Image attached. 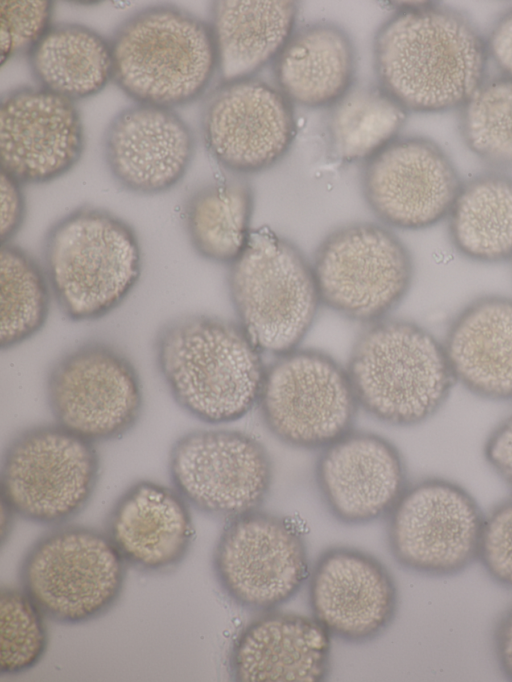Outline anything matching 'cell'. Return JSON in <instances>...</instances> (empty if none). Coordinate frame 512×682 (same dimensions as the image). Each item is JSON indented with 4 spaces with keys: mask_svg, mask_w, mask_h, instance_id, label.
<instances>
[{
    "mask_svg": "<svg viewBox=\"0 0 512 682\" xmlns=\"http://www.w3.org/2000/svg\"><path fill=\"white\" fill-rule=\"evenodd\" d=\"M485 39L463 14L440 5H402L373 40L378 86L407 112L460 109L486 79Z\"/></svg>",
    "mask_w": 512,
    "mask_h": 682,
    "instance_id": "1",
    "label": "cell"
},
{
    "mask_svg": "<svg viewBox=\"0 0 512 682\" xmlns=\"http://www.w3.org/2000/svg\"><path fill=\"white\" fill-rule=\"evenodd\" d=\"M261 353L238 323L205 314L167 322L154 340L172 399L211 425L237 421L257 405L266 370Z\"/></svg>",
    "mask_w": 512,
    "mask_h": 682,
    "instance_id": "2",
    "label": "cell"
},
{
    "mask_svg": "<svg viewBox=\"0 0 512 682\" xmlns=\"http://www.w3.org/2000/svg\"><path fill=\"white\" fill-rule=\"evenodd\" d=\"M346 370L359 407L394 427L428 422L456 386L442 341L406 319L371 323L357 337Z\"/></svg>",
    "mask_w": 512,
    "mask_h": 682,
    "instance_id": "3",
    "label": "cell"
},
{
    "mask_svg": "<svg viewBox=\"0 0 512 682\" xmlns=\"http://www.w3.org/2000/svg\"><path fill=\"white\" fill-rule=\"evenodd\" d=\"M109 42L112 80L135 103L168 109L190 104L218 73L209 23L174 5L137 11Z\"/></svg>",
    "mask_w": 512,
    "mask_h": 682,
    "instance_id": "4",
    "label": "cell"
},
{
    "mask_svg": "<svg viewBox=\"0 0 512 682\" xmlns=\"http://www.w3.org/2000/svg\"><path fill=\"white\" fill-rule=\"evenodd\" d=\"M43 268L62 314L73 322L94 321L119 307L135 288L142 250L126 221L83 206L48 229Z\"/></svg>",
    "mask_w": 512,
    "mask_h": 682,
    "instance_id": "5",
    "label": "cell"
},
{
    "mask_svg": "<svg viewBox=\"0 0 512 682\" xmlns=\"http://www.w3.org/2000/svg\"><path fill=\"white\" fill-rule=\"evenodd\" d=\"M227 285L242 330L261 352L276 356L298 348L321 303L312 263L269 227L251 231Z\"/></svg>",
    "mask_w": 512,
    "mask_h": 682,
    "instance_id": "6",
    "label": "cell"
},
{
    "mask_svg": "<svg viewBox=\"0 0 512 682\" xmlns=\"http://www.w3.org/2000/svg\"><path fill=\"white\" fill-rule=\"evenodd\" d=\"M126 565L106 532L68 525L32 544L20 564L19 578L45 616L77 625L103 616L116 604Z\"/></svg>",
    "mask_w": 512,
    "mask_h": 682,
    "instance_id": "7",
    "label": "cell"
},
{
    "mask_svg": "<svg viewBox=\"0 0 512 682\" xmlns=\"http://www.w3.org/2000/svg\"><path fill=\"white\" fill-rule=\"evenodd\" d=\"M99 475L94 443L56 423L32 426L5 448L1 501L27 521L60 525L87 506Z\"/></svg>",
    "mask_w": 512,
    "mask_h": 682,
    "instance_id": "8",
    "label": "cell"
},
{
    "mask_svg": "<svg viewBox=\"0 0 512 682\" xmlns=\"http://www.w3.org/2000/svg\"><path fill=\"white\" fill-rule=\"evenodd\" d=\"M312 268L321 303L357 322L386 318L408 294L412 255L385 226L357 222L339 227L318 245Z\"/></svg>",
    "mask_w": 512,
    "mask_h": 682,
    "instance_id": "9",
    "label": "cell"
},
{
    "mask_svg": "<svg viewBox=\"0 0 512 682\" xmlns=\"http://www.w3.org/2000/svg\"><path fill=\"white\" fill-rule=\"evenodd\" d=\"M256 406L275 438L304 450H321L352 430L360 408L346 368L323 351L299 348L266 367Z\"/></svg>",
    "mask_w": 512,
    "mask_h": 682,
    "instance_id": "10",
    "label": "cell"
},
{
    "mask_svg": "<svg viewBox=\"0 0 512 682\" xmlns=\"http://www.w3.org/2000/svg\"><path fill=\"white\" fill-rule=\"evenodd\" d=\"M387 517L389 551L410 572L451 577L478 560L485 514L451 479L430 476L408 484Z\"/></svg>",
    "mask_w": 512,
    "mask_h": 682,
    "instance_id": "11",
    "label": "cell"
},
{
    "mask_svg": "<svg viewBox=\"0 0 512 682\" xmlns=\"http://www.w3.org/2000/svg\"><path fill=\"white\" fill-rule=\"evenodd\" d=\"M45 392L55 423L94 444L125 436L143 410L135 366L119 349L98 340L57 359L47 374Z\"/></svg>",
    "mask_w": 512,
    "mask_h": 682,
    "instance_id": "12",
    "label": "cell"
},
{
    "mask_svg": "<svg viewBox=\"0 0 512 682\" xmlns=\"http://www.w3.org/2000/svg\"><path fill=\"white\" fill-rule=\"evenodd\" d=\"M212 567L230 600L263 612L292 599L310 573L307 545L298 527L260 509L228 520L215 545Z\"/></svg>",
    "mask_w": 512,
    "mask_h": 682,
    "instance_id": "13",
    "label": "cell"
},
{
    "mask_svg": "<svg viewBox=\"0 0 512 682\" xmlns=\"http://www.w3.org/2000/svg\"><path fill=\"white\" fill-rule=\"evenodd\" d=\"M168 470L190 506L228 520L260 509L274 476L266 447L251 434L228 429L180 436L170 448Z\"/></svg>",
    "mask_w": 512,
    "mask_h": 682,
    "instance_id": "14",
    "label": "cell"
},
{
    "mask_svg": "<svg viewBox=\"0 0 512 682\" xmlns=\"http://www.w3.org/2000/svg\"><path fill=\"white\" fill-rule=\"evenodd\" d=\"M200 127L212 157L236 174L270 169L296 136L293 103L253 77L220 82L204 100Z\"/></svg>",
    "mask_w": 512,
    "mask_h": 682,
    "instance_id": "15",
    "label": "cell"
},
{
    "mask_svg": "<svg viewBox=\"0 0 512 682\" xmlns=\"http://www.w3.org/2000/svg\"><path fill=\"white\" fill-rule=\"evenodd\" d=\"M462 181L446 152L420 136L397 137L368 160L364 199L384 224L422 230L447 218Z\"/></svg>",
    "mask_w": 512,
    "mask_h": 682,
    "instance_id": "16",
    "label": "cell"
},
{
    "mask_svg": "<svg viewBox=\"0 0 512 682\" xmlns=\"http://www.w3.org/2000/svg\"><path fill=\"white\" fill-rule=\"evenodd\" d=\"M308 602L332 637L364 644L390 627L399 597L392 574L378 558L340 545L317 557L308 577Z\"/></svg>",
    "mask_w": 512,
    "mask_h": 682,
    "instance_id": "17",
    "label": "cell"
},
{
    "mask_svg": "<svg viewBox=\"0 0 512 682\" xmlns=\"http://www.w3.org/2000/svg\"><path fill=\"white\" fill-rule=\"evenodd\" d=\"M85 136L73 101L22 86L0 103L1 172L21 184L51 182L80 160Z\"/></svg>",
    "mask_w": 512,
    "mask_h": 682,
    "instance_id": "18",
    "label": "cell"
},
{
    "mask_svg": "<svg viewBox=\"0 0 512 682\" xmlns=\"http://www.w3.org/2000/svg\"><path fill=\"white\" fill-rule=\"evenodd\" d=\"M314 480L330 515L349 526L387 517L408 486L397 446L375 432L353 429L321 449Z\"/></svg>",
    "mask_w": 512,
    "mask_h": 682,
    "instance_id": "19",
    "label": "cell"
},
{
    "mask_svg": "<svg viewBox=\"0 0 512 682\" xmlns=\"http://www.w3.org/2000/svg\"><path fill=\"white\" fill-rule=\"evenodd\" d=\"M102 143L113 179L139 195L175 187L188 171L196 148L193 130L174 109L140 103L112 118Z\"/></svg>",
    "mask_w": 512,
    "mask_h": 682,
    "instance_id": "20",
    "label": "cell"
},
{
    "mask_svg": "<svg viewBox=\"0 0 512 682\" xmlns=\"http://www.w3.org/2000/svg\"><path fill=\"white\" fill-rule=\"evenodd\" d=\"M331 635L312 616L265 611L235 638L229 674L238 682H321L331 670Z\"/></svg>",
    "mask_w": 512,
    "mask_h": 682,
    "instance_id": "21",
    "label": "cell"
},
{
    "mask_svg": "<svg viewBox=\"0 0 512 682\" xmlns=\"http://www.w3.org/2000/svg\"><path fill=\"white\" fill-rule=\"evenodd\" d=\"M105 532L127 565L143 572H167L191 547L190 505L174 487L140 480L115 501Z\"/></svg>",
    "mask_w": 512,
    "mask_h": 682,
    "instance_id": "22",
    "label": "cell"
},
{
    "mask_svg": "<svg viewBox=\"0 0 512 682\" xmlns=\"http://www.w3.org/2000/svg\"><path fill=\"white\" fill-rule=\"evenodd\" d=\"M442 343L456 386L480 400L512 403V297L471 300L451 318Z\"/></svg>",
    "mask_w": 512,
    "mask_h": 682,
    "instance_id": "23",
    "label": "cell"
},
{
    "mask_svg": "<svg viewBox=\"0 0 512 682\" xmlns=\"http://www.w3.org/2000/svg\"><path fill=\"white\" fill-rule=\"evenodd\" d=\"M356 50L348 33L332 22L294 31L273 61L277 88L292 103L331 107L353 86Z\"/></svg>",
    "mask_w": 512,
    "mask_h": 682,
    "instance_id": "24",
    "label": "cell"
},
{
    "mask_svg": "<svg viewBox=\"0 0 512 682\" xmlns=\"http://www.w3.org/2000/svg\"><path fill=\"white\" fill-rule=\"evenodd\" d=\"M297 16L295 1H213L208 23L220 82L252 78L274 61L295 31Z\"/></svg>",
    "mask_w": 512,
    "mask_h": 682,
    "instance_id": "25",
    "label": "cell"
},
{
    "mask_svg": "<svg viewBox=\"0 0 512 682\" xmlns=\"http://www.w3.org/2000/svg\"><path fill=\"white\" fill-rule=\"evenodd\" d=\"M40 88L71 101L99 93L113 77L109 40L79 23H57L27 53Z\"/></svg>",
    "mask_w": 512,
    "mask_h": 682,
    "instance_id": "26",
    "label": "cell"
},
{
    "mask_svg": "<svg viewBox=\"0 0 512 682\" xmlns=\"http://www.w3.org/2000/svg\"><path fill=\"white\" fill-rule=\"evenodd\" d=\"M448 237L463 258L481 264L512 260V177L486 172L462 182L447 216Z\"/></svg>",
    "mask_w": 512,
    "mask_h": 682,
    "instance_id": "27",
    "label": "cell"
},
{
    "mask_svg": "<svg viewBox=\"0 0 512 682\" xmlns=\"http://www.w3.org/2000/svg\"><path fill=\"white\" fill-rule=\"evenodd\" d=\"M253 206V189L241 178L197 189L184 206L185 229L194 251L207 261L231 265L248 242Z\"/></svg>",
    "mask_w": 512,
    "mask_h": 682,
    "instance_id": "28",
    "label": "cell"
},
{
    "mask_svg": "<svg viewBox=\"0 0 512 682\" xmlns=\"http://www.w3.org/2000/svg\"><path fill=\"white\" fill-rule=\"evenodd\" d=\"M330 108V149L343 162L368 160L398 137L408 114L378 84L354 85Z\"/></svg>",
    "mask_w": 512,
    "mask_h": 682,
    "instance_id": "29",
    "label": "cell"
},
{
    "mask_svg": "<svg viewBox=\"0 0 512 682\" xmlns=\"http://www.w3.org/2000/svg\"><path fill=\"white\" fill-rule=\"evenodd\" d=\"M52 292L43 266L11 242L0 252V347L12 349L45 325ZM53 297V296H52Z\"/></svg>",
    "mask_w": 512,
    "mask_h": 682,
    "instance_id": "30",
    "label": "cell"
},
{
    "mask_svg": "<svg viewBox=\"0 0 512 682\" xmlns=\"http://www.w3.org/2000/svg\"><path fill=\"white\" fill-rule=\"evenodd\" d=\"M459 132L467 148L485 163L512 166V79H485L460 107Z\"/></svg>",
    "mask_w": 512,
    "mask_h": 682,
    "instance_id": "31",
    "label": "cell"
},
{
    "mask_svg": "<svg viewBox=\"0 0 512 682\" xmlns=\"http://www.w3.org/2000/svg\"><path fill=\"white\" fill-rule=\"evenodd\" d=\"M44 613L23 589L0 595V671L15 675L32 669L44 656L48 634Z\"/></svg>",
    "mask_w": 512,
    "mask_h": 682,
    "instance_id": "32",
    "label": "cell"
},
{
    "mask_svg": "<svg viewBox=\"0 0 512 682\" xmlns=\"http://www.w3.org/2000/svg\"><path fill=\"white\" fill-rule=\"evenodd\" d=\"M51 1H0L1 64L28 53L51 26Z\"/></svg>",
    "mask_w": 512,
    "mask_h": 682,
    "instance_id": "33",
    "label": "cell"
},
{
    "mask_svg": "<svg viewBox=\"0 0 512 682\" xmlns=\"http://www.w3.org/2000/svg\"><path fill=\"white\" fill-rule=\"evenodd\" d=\"M478 560L496 584L512 590V495L485 515Z\"/></svg>",
    "mask_w": 512,
    "mask_h": 682,
    "instance_id": "34",
    "label": "cell"
},
{
    "mask_svg": "<svg viewBox=\"0 0 512 682\" xmlns=\"http://www.w3.org/2000/svg\"><path fill=\"white\" fill-rule=\"evenodd\" d=\"M482 454L489 468L512 490V411L487 433Z\"/></svg>",
    "mask_w": 512,
    "mask_h": 682,
    "instance_id": "35",
    "label": "cell"
},
{
    "mask_svg": "<svg viewBox=\"0 0 512 682\" xmlns=\"http://www.w3.org/2000/svg\"><path fill=\"white\" fill-rule=\"evenodd\" d=\"M21 183L1 172V242L11 239L21 228L25 218V199Z\"/></svg>",
    "mask_w": 512,
    "mask_h": 682,
    "instance_id": "36",
    "label": "cell"
},
{
    "mask_svg": "<svg viewBox=\"0 0 512 682\" xmlns=\"http://www.w3.org/2000/svg\"><path fill=\"white\" fill-rule=\"evenodd\" d=\"M485 42L489 59L502 76L512 79V8L497 19Z\"/></svg>",
    "mask_w": 512,
    "mask_h": 682,
    "instance_id": "37",
    "label": "cell"
},
{
    "mask_svg": "<svg viewBox=\"0 0 512 682\" xmlns=\"http://www.w3.org/2000/svg\"><path fill=\"white\" fill-rule=\"evenodd\" d=\"M492 645L500 671L505 678L512 681V606L497 620Z\"/></svg>",
    "mask_w": 512,
    "mask_h": 682,
    "instance_id": "38",
    "label": "cell"
}]
</instances>
